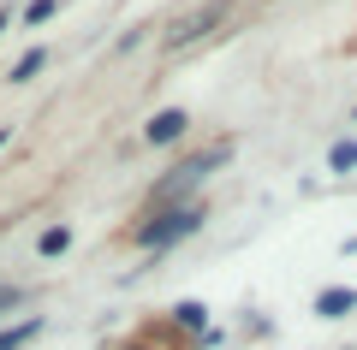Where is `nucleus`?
Wrapping results in <instances>:
<instances>
[{
	"instance_id": "f257e3e1",
	"label": "nucleus",
	"mask_w": 357,
	"mask_h": 350,
	"mask_svg": "<svg viewBox=\"0 0 357 350\" xmlns=\"http://www.w3.org/2000/svg\"><path fill=\"white\" fill-rule=\"evenodd\" d=\"M227 161H232V143H215V149L191 154V161H178L173 173H161V178L149 184L143 208H149V214H167V208H191V202H197V190H203V184H208V178H215Z\"/></svg>"
},
{
	"instance_id": "f03ea898",
	"label": "nucleus",
	"mask_w": 357,
	"mask_h": 350,
	"mask_svg": "<svg viewBox=\"0 0 357 350\" xmlns=\"http://www.w3.org/2000/svg\"><path fill=\"white\" fill-rule=\"evenodd\" d=\"M203 220H208V208L203 202H191V208H167V214H149V220L131 232V238L143 244V250H173V244H185V238H197L203 232Z\"/></svg>"
},
{
	"instance_id": "7ed1b4c3",
	"label": "nucleus",
	"mask_w": 357,
	"mask_h": 350,
	"mask_svg": "<svg viewBox=\"0 0 357 350\" xmlns=\"http://www.w3.org/2000/svg\"><path fill=\"white\" fill-rule=\"evenodd\" d=\"M220 18H227V0H208L203 13H191V18H178V24L167 30V48H191V42H197V36H208V30H215Z\"/></svg>"
},
{
	"instance_id": "20e7f679",
	"label": "nucleus",
	"mask_w": 357,
	"mask_h": 350,
	"mask_svg": "<svg viewBox=\"0 0 357 350\" xmlns=\"http://www.w3.org/2000/svg\"><path fill=\"white\" fill-rule=\"evenodd\" d=\"M185 131H191V113H185V107H161L149 125H143V137H149V143H178Z\"/></svg>"
},
{
	"instance_id": "39448f33",
	"label": "nucleus",
	"mask_w": 357,
	"mask_h": 350,
	"mask_svg": "<svg viewBox=\"0 0 357 350\" xmlns=\"http://www.w3.org/2000/svg\"><path fill=\"white\" fill-rule=\"evenodd\" d=\"M316 315H321V321H345V315H357V291L351 285H321L316 291Z\"/></svg>"
},
{
	"instance_id": "423d86ee",
	"label": "nucleus",
	"mask_w": 357,
	"mask_h": 350,
	"mask_svg": "<svg viewBox=\"0 0 357 350\" xmlns=\"http://www.w3.org/2000/svg\"><path fill=\"white\" fill-rule=\"evenodd\" d=\"M328 173H357V137H340L328 149Z\"/></svg>"
},
{
	"instance_id": "0eeeda50",
	"label": "nucleus",
	"mask_w": 357,
	"mask_h": 350,
	"mask_svg": "<svg viewBox=\"0 0 357 350\" xmlns=\"http://www.w3.org/2000/svg\"><path fill=\"white\" fill-rule=\"evenodd\" d=\"M173 321L185 326V333H203V326H208V309H203V303H197V297H185V303H178V309H173Z\"/></svg>"
},
{
	"instance_id": "6e6552de",
	"label": "nucleus",
	"mask_w": 357,
	"mask_h": 350,
	"mask_svg": "<svg viewBox=\"0 0 357 350\" xmlns=\"http://www.w3.org/2000/svg\"><path fill=\"white\" fill-rule=\"evenodd\" d=\"M42 65H48V48H30V54H24V60H18V65H13V72H6V77H13V83H30V77H36V72H42Z\"/></svg>"
},
{
	"instance_id": "1a4fd4ad",
	"label": "nucleus",
	"mask_w": 357,
	"mask_h": 350,
	"mask_svg": "<svg viewBox=\"0 0 357 350\" xmlns=\"http://www.w3.org/2000/svg\"><path fill=\"white\" fill-rule=\"evenodd\" d=\"M36 333H42V321H36V315H30V321H18L13 333H0V350H18V344H30V338H36Z\"/></svg>"
},
{
	"instance_id": "9d476101",
	"label": "nucleus",
	"mask_w": 357,
	"mask_h": 350,
	"mask_svg": "<svg viewBox=\"0 0 357 350\" xmlns=\"http://www.w3.org/2000/svg\"><path fill=\"white\" fill-rule=\"evenodd\" d=\"M66 244H72V232H66V225H48L36 250H42V255H66Z\"/></svg>"
},
{
	"instance_id": "9b49d317",
	"label": "nucleus",
	"mask_w": 357,
	"mask_h": 350,
	"mask_svg": "<svg viewBox=\"0 0 357 350\" xmlns=\"http://www.w3.org/2000/svg\"><path fill=\"white\" fill-rule=\"evenodd\" d=\"M54 13H60V0H30V6H24V24H48Z\"/></svg>"
},
{
	"instance_id": "f8f14e48",
	"label": "nucleus",
	"mask_w": 357,
	"mask_h": 350,
	"mask_svg": "<svg viewBox=\"0 0 357 350\" xmlns=\"http://www.w3.org/2000/svg\"><path fill=\"white\" fill-rule=\"evenodd\" d=\"M18 297H24V291H18V285H0V309H13Z\"/></svg>"
},
{
	"instance_id": "ddd939ff",
	"label": "nucleus",
	"mask_w": 357,
	"mask_h": 350,
	"mask_svg": "<svg viewBox=\"0 0 357 350\" xmlns=\"http://www.w3.org/2000/svg\"><path fill=\"white\" fill-rule=\"evenodd\" d=\"M6 24H13V13H6V6H0V30H6Z\"/></svg>"
},
{
	"instance_id": "4468645a",
	"label": "nucleus",
	"mask_w": 357,
	"mask_h": 350,
	"mask_svg": "<svg viewBox=\"0 0 357 350\" xmlns=\"http://www.w3.org/2000/svg\"><path fill=\"white\" fill-rule=\"evenodd\" d=\"M6 137H13V131H0V143H6Z\"/></svg>"
}]
</instances>
